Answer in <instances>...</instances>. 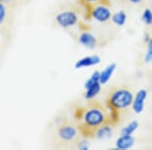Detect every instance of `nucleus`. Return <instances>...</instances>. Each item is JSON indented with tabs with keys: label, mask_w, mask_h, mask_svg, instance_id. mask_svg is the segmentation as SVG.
Masks as SVG:
<instances>
[{
	"label": "nucleus",
	"mask_w": 152,
	"mask_h": 150,
	"mask_svg": "<svg viewBox=\"0 0 152 150\" xmlns=\"http://www.w3.org/2000/svg\"><path fill=\"white\" fill-rule=\"evenodd\" d=\"M134 95L128 88L121 87L112 90L107 98V105L111 110L110 120L112 123L117 124L119 121L120 110H126L132 105Z\"/></svg>",
	"instance_id": "1"
},
{
	"label": "nucleus",
	"mask_w": 152,
	"mask_h": 150,
	"mask_svg": "<svg viewBox=\"0 0 152 150\" xmlns=\"http://www.w3.org/2000/svg\"><path fill=\"white\" fill-rule=\"evenodd\" d=\"M83 120V126L88 131H91L94 134V130L97 127L102 126L109 122V117L104 113V110L99 107H92L85 110L81 116Z\"/></svg>",
	"instance_id": "2"
},
{
	"label": "nucleus",
	"mask_w": 152,
	"mask_h": 150,
	"mask_svg": "<svg viewBox=\"0 0 152 150\" xmlns=\"http://www.w3.org/2000/svg\"><path fill=\"white\" fill-rule=\"evenodd\" d=\"M56 23L62 29H69L76 26L79 21L77 13L72 10H64L61 11L55 18Z\"/></svg>",
	"instance_id": "3"
},
{
	"label": "nucleus",
	"mask_w": 152,
	"mask_h": 150,
	"mask_svg": "<svg viewBox=\"0 0 152 150\" xmlns=\"http://www.w3.org/2000/svg\"><path fill=\"white\" fill-rule=\"evenodd\" d=\"M90 16L95 21L100 23H107L112 18V11L109 6L104 3H99L97 5L94 6L90 10Z\"/></svg>",
	"instance_id": "4"
},
{
	"label": "nucleus",
	"mask_w": 152,
	"mask_h": 150,
	"mask_svg": "<svg viewBox=\"0 0 152 150\" xmlns=\"http://www.w3.org/2000/svg\"><path fill=\"white\" fill-rule=\"evenodd\" d=\"M78 129L73 125L70 124H65L62 125V126L59 127L58 129V136L59 138L63 141L69 142V141H73L76 137L78 136Z\"/></svg>",
	"instance_id": "5"
},
{
	"label": "nucleus",
	"mask_w": 152,
	"mask_h": 150,
	"mask_svg": "<svg viewBox=\"0 0 152 150\" xmlns=\"http://www.w3.org/2000/svg\"><path fill=\"white\" fill-rule=\"evenodd\" d=\"M147 95H148V92H147L146 89L144 88H141L137 91L136 95L134 97L133 102H132V110L135 114H141L144 110V105H145V102Z\"/></svg>",
	"instance_id": "6"
},
{
	"label": "nucleus",
	"mask_w": 152,
	"mask_h": 150,
	"mask_svg": "<svg viewBox=\"0 0 152 150\" xmlns=\"http://www.w3.org/2000/svg\"><path fill=\"white\" fill-rule=\"evenodd\" d=\"M100 63V57L99 55H89L84 56V57L80 58L77 60L74 64L75 69H82V68L91 67V66H95Z\"/></svg>",
	"instance_id": "7"
},
{
	"label": "nucleus",
	"mask_w": 152,
	"mask_h": 150,
	"mask_svg": "<svg viewBox=\"0 0 152 150\" xmlns=\"http://www.w3.org/2000/svg\"><path fill=\"white\" fill-rule=\"evenodd\" d=\"M78 42H79V44L81 46H83L86 49H89V50L94 49L97 44L95 36L90 33V31H82L79 35V37H78Z\"/></svg>",
	"instance_id": "8"
},
{
	"label": "nucleus",
	"mask_w": 152,
	"mask_h": 150,
	"mask_svg": "<svg viewBox=\"0 0 152 150\" xmlns=\"http://www.w3.org/2000/svg\"><path fill=\"white\" fill-rule=\"evenodd\" d=\"M112 136H113V128H112V124H110V123H105V124L97 127L94 130V137L99 140L109 139Z\"/></svg>",
	"instance_id": "9"
},
{
	"label": "nucleus",
	"mask_w": 152,
	"mask_h": 150,
	"mask_svg": "<svg viewBox=\"0 0 152 150\" xmlns=\"http://www.w3.org/2000/svg\"><path fill=\"white\" fill-rule=\"evenodd\" d=\"M135 138L132 135H121L116 141V148L121 150L130 149L134 146Z\"/></svg>",
	"instance_id": "10"
},
{
	"label": "nucleus",
	"mask_w": 152,
	"mask_h": 150,
	"mask_svg": "<svg viewBox=\"0 0 152 150\" xmlns=\"http://www.w3.org/2000/svg\"><path fill=\"white\" fill-rule=\"evenodd\" d=\"M117 69V64L116 63H111L107 66L102 71H100L99 73V82L102 83V85L107 84L112 78L113 74Z\"/></svg>",
	"instance_id": "11"
},
{
	"label": "nucleus",
	"mask_w": 152,
	"mask_h": 150,
	"mask_svg": "<svg viewBox=\"0 0 152 150\" xmlns=\"http://www.w3.org/2000/svg\"><path fill=\"white\" fill-rule=\"evenodd\" d=\"M100 89H102V83L100 82H96L94 83L91 86L85 88V92H84V98L87 100H92L94 98L96 95H99V93L100 92Z\"/></svg>",
	"instance_id": "12"
},
{
	"label": "nucleus",
	"mask_w": 152,
	"mask_h": 150,
	"mask_svg": "<svg viewBox=\"0 0 152 150\" xmlns=\"http://www.w3.org/2000/svg\"><path fill=\"white\" fill-rule=\"evenodd\" d=\"M112 21L118 26H123L127 21V14L124 10H120L112 15Z\"/></svg>",
	"instance_id": "13"
},
{
	"label": "nucleus",
	"mask_w": 152,
	"mask_h": 150,
	"mask_svg": "<svg viewBox=\"0 0 152 150\" xmlns=\"http://www.w3.org/2000/svg\"><path fill=\"white\" fill-rule=\"evenodd\" d=\"M138 127H139V122L134 120V121L130 122L127 126H125L121 130V135H133V133L138 129Z\"/></svg>",
	"instance_id": "14"
},
{
	"label": "nucleus",
	"mask_w": 152,
	"mask_h": 150,
	"mask_svg": "<svg viewBox=\"0 0 152 150\" xmlns=\"http://www.w3.org/2000/svg\"><path fill=\"white\" fill-rule=\"evenodd\" d=\"M99 73L100 72L99 70H95L91 73V75L89 76V78L84 82V89L89 86H91V85H94V83L99 82Z\"/></svg>",
	"instance_id": "15"
},
{
	"label": "nucleus",
	"mask_w": 152,
	"mask_h": 150,
	"mask_svg": "<svg viewBox=\"0 0 152 150\" xmlns=\"http://www.w3.org/2000/svg\"><path fill=\"white\" fill-rule=\"evenodd\" d=\"M141 19L144 23L147 26H151L152 24V10L150 8H145L142 12Z\"/></svg>",
	"instance_id": "16"
},
{
	"label": "nucleus",
	"mask_w": 152,
	"mask_h": 150,
	"mask_svg": "<svg viewBox=\"0 0 152 150\" xmlns=\"http://www.w3.org/2000/svg\"><path fill=\"white\" fill-rule=\"evenodd\" d=\"M144 62L152 63V37H150L149 41L147 42V51L144 56Z\"/></svg>",
	"instance_id": "17"
},
{
	"label": "nucleus",
	"mask_w": 152,
	"mask_h": 150,
	"mask_svg": "<svg viewBox=\"0 0 152 150\" xmlns=\"http://www.w3.org/2000/svg\"><path fill=\"white\" fill-rule=\"evenodd\" d=\"M7 16V9L5 6V3L0 1V26L5 21Z\"/></svg>",
	"instance_id": "18"
},
{
	"label": "nucleus",
	"mask_w": 152,
	"mask_h": 150,
	"mask_svg": "<svg viewBox=\"0 0 152 150\" xmlns=\"http://www.w3.org/2000/svg\"><path fill=\"white\" fill-rule=\"evenodd\" d=\"M89 147H90V145L87 140H81V141L78 143V148L80 150H87V149H89Z\"/></svg>",
	"instance_id": "19"
},
{
	"label": "nucleus",
	"mask_w": 152,
	"mask_h": 150,
	"mask_svg": "<svg viewBox=\"0 0 152 150\" xmlns=\"http://www.w3.org/2000/svg\"><path fill=\"white\" fill-rule=\"evenodd\" d=\"M85 3H102V0H83Z\"/></svg>",
	"instance_id": "20"
},
{
	"label": "nucleus",
	"mask_w": 152,
	"mask_h": 150,
	"mask_svg": "<svg viewBox=\"0 0 152 150\" xmlns=\"http://www.w3.org/2000/svg\"><path fill=\"white\" fill-rule=\"evenodd\" d=\"M129 1L131 2V3H133V4H139L142 0H129Z\"/></svg>",
	"instance_id": "21"
},
{
	"label": "nucleus",
	"mask_w": 152,
	"mask_h": 150,
	"mask_svg": "<svg viewBox=\"0 0 152 150\" xmlns=\"http://www.w3.org/2000/svg\"><path fill=\"white\" fill-rule=\"evenodd\" d=\"M1 2H3V3H8V2H11L12 0H0Z\"/></svg>",
	"instance_id": "22"
}]
</instances>
